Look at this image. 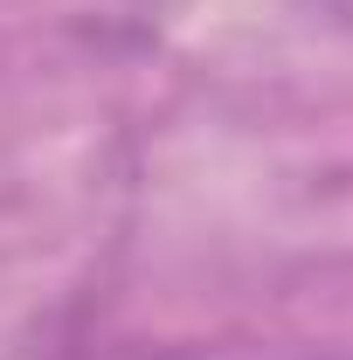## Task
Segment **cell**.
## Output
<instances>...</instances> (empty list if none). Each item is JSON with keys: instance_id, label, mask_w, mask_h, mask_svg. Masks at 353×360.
<instances>
[{"instance_id": "obj_1", "label": "cell", "mask_w": 353, "mask_h": 360, "mask_svg": "<svg viewBox=\"0 0 353 360\" xmlns=\"http://www.w3.org/2000/svg\"><path fill=\"white\" fill-rule=\"evenodd\" d=\"M312 7H319L333 28H353V0H312Z\"/></svg>"}]
</instances>
